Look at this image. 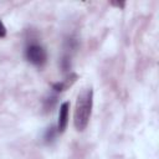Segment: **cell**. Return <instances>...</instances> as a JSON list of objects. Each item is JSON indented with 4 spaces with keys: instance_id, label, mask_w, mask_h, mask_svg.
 Instances as JSON below:
<instances>
[{
    "instance_id": "obj_1",
    "label": "cell",
    "mask_w": 159,
    "mask_h": 159,
    "mask_svg": "<svg viewBox=\"0 0 159 159\" xmlns=\"http://www.w3.org/2000/svg\"><path fill=\"white\" fill-rule=\"evenodd\" d=\"M93 107V89L91 86L83 87L77 94L73 111V125L77 132H83L91 119Z\"/></svg>"
},
{
    "instance_id": "obj_2",
    "label": "cell",
    "mask_w": 159,
    "mask_h": 159,
    "mask_svg": "<svg viewBox=\"0 0 159 159\" xmlns=\"http://www.w3.org/2000/svg\"><path fill=\"white\" fill-rule=\"evenodd\" d=\"M26 60L36 67H42L47 61V52L45 47L37 42H30L25 48Z\"/></svg>"
},
{
    "instance_id": "obj_3",
    "label": "cell",
    "mask_w": 159,
    "mask_h": 159,
    "mask_svg": "<svg viewBox=\"0 0 159 159\" xmlns=\"http://www.w3.org/2000/svg\"><path fill=\"white\" fill-rule=\"evenodd\" d=\"M68 117H70V102L66 101L61 103L60 111H58V122H57V132L61 134L66 130L68 124Z\"/></svg>"
},
{
    "instance_id": "obj_4",
    "label": "cell",
    "mask_w": 159,
    "mask_h": 159,
    "mask_svg": "<svg viewBox=\"0 0 159 159\" xmlns=\"http://www.w3.org/2000/svg\"><path fill=\"white\" fill-rule=\"evenodd\" d=\"M76 78H77V75H75V73H71L68 77H66L65 80H62L61 82H57V83H55L53 86H52V89L56 92V93H58V92H62V91H65L66 88H68L70 86H72V83L76 81Z\"/></svg>"
},
{
    "instance_id": "obj_5",
    "label": "cell",
    "mask_w": 159,
    "mask_h": 159,
    "mask_svg": "<svg viewBox=\"0 0 159 159\" xmlns=\"http://www.w3.org/2000/svg\"><path fill=\"white\" fill-rule=\"evenodd\" d=\"M56 133H58V132H57V130H55V128H53V127L48 128V129L46 130V133H45V137H43L45 142H46V143H50V142H51V140L55 138Z\"/></svg>"
},
{
    "instance_id": "obj_6",
    "label": "cell",
    "mask_w": 159,
    "mask_h": 159,
    "mask_svg": "<svg viewBox=\"0 0 159 159\" xmlns=\"http://www.w3.org/2000/svg\"><path fill=\"white\" fill-rule=\"evenodd\" d=\"M5 36H6V27H5L4 22L0 20V39H2Z\"/></svg>"
},
{
    "instance_id": "obj_7",
    "label": "cell",
    "mask_w": 159,
    "mask_h": 159,
    "mask_svg": "<svg viewBox=\"0 0 159 159\" xmlns=\"http://www.w3.org/2000/svg\"><path fill=\"white\" fill-rule=\"evenodd\" d=\"M113 5H117V6H119V7H123L124 6V2H112Z\"/></svg>"
}]
</instances>
